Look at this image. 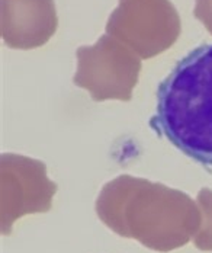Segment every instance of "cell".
<instances>
[{
	"label": "cell",
	"instance_id": "cell-5",
	"mask_svg": "<svg viewBox=\"0 0 212 253\" xmlns=\"http://www.w3.org/2000/svg\"><path fill=\"white\" fill-rule=\"evenodd\" d=\"M0 160V231L3 236H9L12 226L21 217L51 210L57 185L47 176V166L39 160L21 154H3Z\"/></svg>",
	"mask_w": 212,
	"mask_h": 253
},
{
	"label": "cell",
	"instance_id": "cell-2",
	"mask_svg": "<svg viewBox=\"0 0 212 253\" xmlns=\"http://www.w3.org/2000/svg\"><path fill=\"white\" fill-rule=\"evenodd\" d=\"M150 126L192 160L212 166V44L190 51L160 83Z\"/></svg>",
	"mask_w": 212,
	"mask_h": 253
},
{
	"label": "cell",
	"instance_id": "cell-7",
	"mask_svg": "<svg viewBox=\"0 0 212 253\" xmlns=\"http://www.w3.org/2000/svg\"><path fill=\"white\" fill-rule=\"evenodd\" d=\"M196 204L201 211V226L193 236V245L202 252H212V191L202 188L198 192Z\"/></svg>",
	"mask_w": 212,
	"mask_h": 253
},
{
	"label": "cell",
	"instance_id": "cell-1",
	"mask_svg": "<svg viewBox=\"0 0 212 253\" xmlns=\"http://www.w3.org/2000/svg\"><path fill=\"white\" fill-rule=\"evenodd\" d=\"M96 212L115 234L161 253L186 246L201 226L198 204L187 194L130 175L106 183Z\"/></svg>",
	"mask_w": 212,
	"mask_h": 253
},
{
	"label": "cell",
	"instance_id": "cell-3",
	"mask_svg": "<svg viewBox=\"0 0 212 253\" xmlns=\"http://www.w3.org/2000/svg\"><path fill=\"white\" fill-rule=\"evenodd\" d=\"M77 70L73 83L87 90L95 102H128L138 83L141 58L110 35L76 51Z\"/></svg>",
	"mask_w": 212,
	"mask_h": 253
},
{
	"label": "cell",
	"instance_id": "cell-8",
	"mask_svg": "<svg viewBox=\"0 0 212 253\" xmlns=\"http://www.w3.org/2000/svg\"><path fill=\"white\" fill-rule=\"evenodd\" d=\"M193 15L212 35V0H195Z\"/></svg>",
	"mask_w": 212,
	"mask_h": 253
},
{
	"label": "cell",
	"instance_id": "cell-6",
	"mask_svg": "<svg viewBox=\"0 0 212 253\" xmlns=\"http://www.w3.org/2000/svg\"><path fill=\"white\" fill-rule=\"evenodd\" d=\"M0 10V34L9 48L42 47L58 26L54 0H1Z\"/></svg>",
	"mask_w": 212,
	"mask_h": 253
},
{
	"label": "cell",
	"instance_id": "cell-4",
	"mask_svg": "<svg viewBox=\"0 0 212 253\" xmlns=\"http://www.w3.org/2000/svg\"><path fill=\"white\" fill-rule=\"evenodd\" d=\"M180 31V16L170 0H119L106 24L107 35L142 60L169 50Z\"/></svg>",
	"mask_w": 212,
	"mask_h": 253
}]
</instances>
